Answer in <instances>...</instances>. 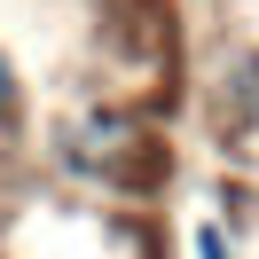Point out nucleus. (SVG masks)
Returning a JSON list of instances; mask_svg holds the SVG:
<instances>
[{"mask_svg":"<svg viewBox=\"0 0 259 259\" xmlns=\"http://www.w3.org/2000/svg\"><path fill=\"white\" fill-rule=\"evenodd\" d=\"M196 259H243L236 236H228V220H196Z\"/></svg>","mask_w":259,"mask_h":259,"instance_id":"7ed1b4c3","label":"nucleus"},{"mask_svg":"<svg viewBox=\"0 0 259 259\" xmlns=\"http://www.w3.org/2000/svg\"><path fill=\"white\" fill-rule=\"evenodd\" d=\"M24 118H32V87H24V63L0 48V142H16Z\"/></svg>","mask_w":259,"mask_h":259,"instance_id":"f03ea898","label":"nucleus"},{"mask_svg":"<svg viewBox=\"0 0 259 259\" xmlns=\"http://www.w3.org/2000/svg\"><path fill=\"white\" fill-rule=\"evenodd\" d=\"M204 110L220 142H251L259 134V32H228L204 71Z\"/></svg>","mask_w":259,"mask_h":259,"instance_id":"f257e3e1","label":"nucleus"}]
</instances>
